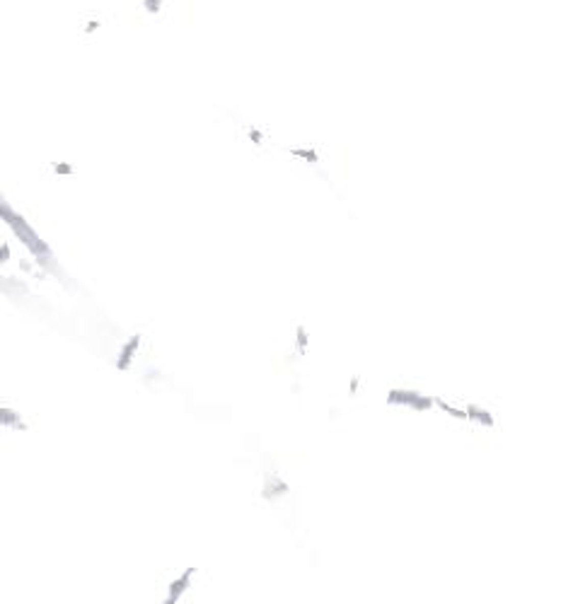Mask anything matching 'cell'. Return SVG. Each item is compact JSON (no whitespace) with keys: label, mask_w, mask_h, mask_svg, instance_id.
Here are the masks:
<instances>
[{"label":"cell","mask_w":573,"mask_h":604,"mask_svg":"<svg viewBox=\"0 0 573 604\" xmlns=\"http://www.w3.org/2000/svg\"><path fill=\"white\" fill-rule=\"evenodd\" d=\"M0 211H3V220H5V222H8L12 230H15V235L22 239V244H24V247H29V251H32V254H34V257L41 261V264L48 266V261H51V249H48V244H44V242L37 237V232H34V230H32L27 222H24V218H22V215H17V213L12 211V208H10L5 201H3V208H0Z\"/></svg>","instance_id":"1"},{"label":"cell","mask_w":573,"mask_h":604,"mask_svg":"<svg viewBox=\"0 0 573 604\" xmlns=\"http://www.w3.org/2000/svg\"><path fill=\"white\" fill-rule=\"evenodd\" d=\"M389 404H409L411 409H416V411H426L428 406H431V399H421V394L418 392H409V389H392L387 396Z\"/></svg>","instance_id":"2"},{"label":"cell","mask_w":573,"mask_h":604,"mask_svg":"<svg viewBox=\"0 0 573 604\" xmlns=\"http://www.w3.org/2000/svg\"><path fill=\"white\" fill-rule=\"evenodd\" d=\"M194 573H196V568H186L184 575H179L175 583L169 585V597H167V604H177V602H179V597H182L186 590H189V580H191V575H194Z\"/></svg>","instance_id":"3"},{"label":"cell","mask_w":573,"mask_h":604,"mask_svg":"<svg viewBox=\"0 0 573 604\" xmlns=\"http://www.w3.org/2000/svg\"><path fill=\"white\" fill-rule=\"evenodd\" d=\"M140 346V336H133V339L126 343V346L121 348V356H119V363H116V367H119L121 372L123 370H129L131 365V358H133V353H136V348Z\"/></svg>","instance_id":"4"},{"label":"cell","mask_w":573,"mask_h":604,"mask_svg":"<svg viewBox=\"0 0 573 604\" xmlns=\"http://www.w3.org/2000/svg\"><path fill=\"white\" fill-rule=\"evenodd\" d=\"M0 418H3L5 425H15L17 431H24V423H19L17 411H12V409H0Z\"/></svg>","instance_id":"5"},{"label":"cell","mask_w":573,"mask_h":604,"mask_svg":"<svg viewBox=\"0 0 573 604\" xmlns=\"http://www.w3.org/2000/svg\"><path fill=\"white\" fill-rule=\"evenodd\" d=\"M288 491V486L283 484V481H273V484L266 486V491H264V498H273V495H283Z\"/></svg>","instance_id":"6"},{"label":"cell","mask_w":573,"mask_h":604,"mask_svg":"<svg viewBox=\"0 0 573 604\" xmlns=\"http://www.w3.org/2000/svg\"><path fill=\"white\" fill-rule=\"evenodd\" d=\"M293 155L305 157L307 162H317V155H314V153H307V150H293Z\"/></svg>","instance_id":"7"},{"label":"cell","mask_w":573,"mask_h":604,"mask_svg":"<svg viewBox=\"0 0 573 604\" xmlns=\"http://www.w3.org/2000/svg\"><path fill=\"white\" fill-rule=\"evenodd\" d=\"M297 343H300V348H305V343H307V334H305V329H303V326L297 329Z\"/></svg>","instance_id":"8"},{"label":"cell","mask_w":573,"mask_h":604,"mask_svg":"<svg viewBox=\"0 0 573 604\" xmlns=\"http://www.w3.org/2000/svg\"><path fill=\"white\" fill-rule=\"evenodd\" d=\"M56 172H58V174H70V172H73V167H70V165H58V167H56Z\"/></svg>","instance_id":"9"},{"label":"cell","mask_w":573,"mask_h":604,"mask_svg":"<svg viewBox=\"0 0 573 604\" xmlns=\"http://www.w3.org/2000/svg\"><path fill=\"white\" fill-rule=\"evenodd\" d=\"M0 254H3V261H8V254H10L8 242H3V249H0Z\"/></svg>","instance_id":"10"}]
</instances>
